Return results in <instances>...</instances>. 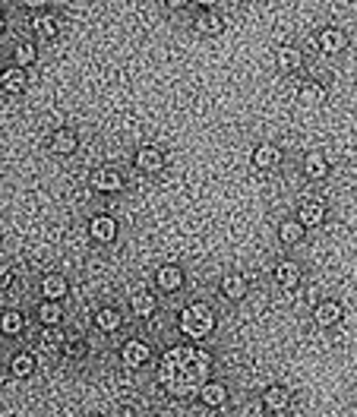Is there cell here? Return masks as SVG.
Instances as JSON below:
<instances>
[{"label": "cell", "instance_id": "21", "mask_svg": "<svg viewBox=\"0 0 357 417\" xmlns=\"http://www.w3.org/2000/svg\"><path fill=\"white\" fill-rule=\"evenodd\" d=\"M63 345H67V332H61V326H48L41 332V348L48 354H63Z\"/></svg>", "mask_w": 357, "mask_h": 417}, {"label": "cell", "instance_id": "9", "mask_svg": "<svg viewBox=\"0 0 357 417\" xmlns=\"http://www.w3.org/2000/svg\"><path fill=\"white\" fill-rule=\"evenodd\" d=\"M291 405V392L285 386H269L266 392H262V408H266L269 414H285Z\"/></svg>", "mask_w": 357, "mask_h": 417}, {"label": "cell", "instance_id": "3", "mask_svg": "<svg viewBox=\"0 0 357 417\" xmlns=\"http://www.w3.org/2000/svg\"><path fill=\"white\" fill-rule=\"evenodd\" d=\"M92 190L95 193H105V196H114L123 190V174L118 171V168H98L95 174H92Z\"/></svg>", "mask_w": 357, "mask_h": 417}, {"label": "cell", "instance_id": "2", "mask_svg": "<svg viewBox=\"0 0 357 417\" xmlns=\"http://www.w3.org/2000/svg\"><path fill=\"white\" fill-rule=\"evenodd\" d=\"M177 326H180V332H184L190 341H202V339H209V335H212V329H215V310L209 304L196 301V304H190V307H184V310H180Z\"/></svg>", "mask_w": 357, "mask_h": 417}, {"label": "cell", "instance_id": "34", "mask_svg": "<svg viewBox=\"0 0 357 417\" xmlns=\"http://www.w3.org/2000/svg\"><path fill=\"white\" fill-rule=\"evenodd\" d=\"M0 284H4V291L10 288V284H13V272H6V269H4V278H0Z\"/></svg>", "mask_w": 357, "mask_h": 417}, {"label": "cell", "instance_id": "10", "mask_svg": "<svg viewBox=\"0 0 357 417\" xmlns=\"http://www.w3.org/2000/svg\"><path fill=\"white\" fill-rule=\"evenodd\" d=\"M136 168H140L143 174H158L165 168V152L162 149H155V145H145V149L136 152Z\"/></svg>", "mask_w": 357, "mask_h": 417}, {"label": "cell", "instance_id": "6", "mask_svg": "<svg viewBox=\"0 0 357 417\" xmlns=\"http://www.w3.org/2000/svg\"><path fill=\"white\" fill-rule=\"evenodd\" d=\"M120 361L127 364V367H145V364L152 361V348L145 345V341L140 339H130V341H123V348H120Z\"/></svg>", "mask_w": 357, "mask_h": 417}, {"label": "cell", "instance_id": "14", "mask_svg": "<svg viewBox=\"0 0 357 417\" xmlns=\"http://www.w3.org/2000/svg\"><path fill=\"white\" fill-rule=\"evenodd\" d=\"M297 222H301L304 228H319V225L326 222V206L323 202H316V200L304 202V206L297 209Z\"/></svg>", "mask_w": 357, "mask_h": 417}, {"label": "cell", "instance_id": "27", "mask_svg": "<svg viewBox=\"0 0 357 417\" xmlns=\"http://www.w3.org/2000/svg\"><path fill=\"white\" fill-rule=\"evenodd\" d=\"M35 32H38L41 38H54V35L61 32V23H57L54 13H38V16H35Z\"/></svg>", "mask_w": 357, "mask_h": 417}, {"label": "cell", "instance_id": "4", "mask_svg": "<svg viewBox=\"0 0 357 417\" xmlns=\"http://www.w3.org/2000/svg\"><path fill=\"white\" fill-rule=\"evenodd\" d=\"M316 48L323 51L326 57H335V54H341V51L348 48V35L341 32V29H335V26H326V29H319L316 32Z\"/></svg>", "mask_w": 357, "mask_h": 417}, {"label": "cell", "instance_id": "1", "mask_svg": "<svg viewBox=\"0 0 357 417\" xmlns=\"http://www.w3.org/2000/svg\"><path fill=\"white\" fill-rule=\"evenodd\" d=\"M212 373V354L193 345H174L158 357V386L171 398H200Z\"/></svg>", "mask_w": 357, "mask_h": 417}, {"label": "cell", "instance_id": "8", "mask_svg": "<svg viewBox=\"0 0 357 417\" xmlns=\"http://www.w3.org/2000/svg\"><path fill=\"white\" fill-rule=\"evenodd\" d=\"M250 162L257 171H275V168L281 165V152H279V145H272V143H262L253 149V155H250Z\"/></svg>", "mask_w": 357, "mask_h": 417}, {"label": "cell", "instance_id": "20", "mask_svg": "<svg viewBox=\"0 0 357 417\" xmlns=\"http://www.w3.org/2000/svg\"><path fill=\"white\" fill-rule=\"evenodd\" d=\"M275 284H281V288H297L301 284V269H297V262H279L275 266Z\"/></svg>", "mask_w": 357, "mask_h": 417}, {"label": "cell", "instance_id": "17", "mask_svg": "<svg viewBox=\"0 0 357 417\" xmlns=\"http://www.w3.org/2000/svg\"><path fill=\"white\" fill-rule=\"evenodd\" d=\"M51 149H54L57 155H73V152L79 149V139L73 130H54V133H51Z\"/></svg>", "mask_w": 357, "mask_h": 417}, {"label": "cell", "instance_id": "12", "mask_svg": "<svg viewBox=\"0 0 357 417\" xmlns=\"http://www.w3.org/2000/svg\"><path fill=\"white\" fill-rule=\"evenodd\" d=\"M218 291H222L224 301H244L250 288H247V278H244V275L228 272V275L222 278V282H218Z\"/></svg>", "mask_w": 357, "mask_h": 417}, {"label": "cell", "instance_id": "32", "mask_svg": "<svg viewBox=\"0 0 357 417\" xmlns=\"http://www.w3.org/2000/svg\"><path fill=\"white\" fill-rule=\"evenodd\" d=\"M23 326H26L23 313L19 310H4V335L6 339H16V335L23 332Z\"/></svg>", "mask_w": 357, "mask_h": 417}, {"label": "cell", "instance_id": "23", "mask_svg": "<svg viewBox=\"0 0 357 417\" xmlns=\"http://www.w3.org/2000/svg\"><path fill=\"white\" fill-rule=\"evenodd\" d=\"M304 234H307V228H304L301 222H281L279 225V240H281V247H297L304 240Z\"/></svg>", "mask_w": 357, "mask_h": 417}, {"label": "cell", "instance_id": "29", "mask_svg": "<svg viewBox=\"0 0 357 417\" xmlns=\"http://www.w3.org/2000/svg\"><path fill=\"white\" fill-rule=\"evenodd\" d=\"M63 354L73 357V361H79V357L89 354V345H86V339L79 332H67V345H63Z\"/></svg>", "mask_w": 357, "mask_h": 417}, {"label": "cell", "instance_id": "26", "mask_svg": "<svg viewBox=\"0 0 357 417\" xmlns=\"http://www.w3.org/2000/svg\"><path fill=\"white\" fill-rule=\"evenodd\" d=\"M275 63H279L281 73H297L304 67V54L297 48H281L279 51V61H275Z\"/></svg>", "mask_w": 357, "mask_h": 417}, {"label": "cell", "instance_id": "16", "mask_svg": "<svg viewBox=\"0 0 357 417\" xmlns=\"http://www.w3.org/2000/svg\"><path fill=\"white\" fill-rule=\"evenodd\" d=\"M26 83H29V76H26V70H23V67H10V70L0 73V86H4V92H6V95H19V92H26Z\"/></svg>", "mask_w": 357, "mask_h": 417}, {"label": "cell", "instance_id": "28", "mask_svg": "<svg viewBox=\"0 0 357 417\" xmlns=\"http://www.w3.org/2000/svg\"><path fill=\"white\" fill-rule=\"evenodd\" d=\"M38 319L45 326H61L63 319V310H61V301H45L38 307Z\"/></svg>", "mask_w": 357, "mask_h": 417}, {"label": "cell", "instance_id": "11", "mask_svg": "<svg viewBox=\"0 0 357 417\" xmlns=\"http://www.w3.org/2000/svg\"><path fill=\"white\" fill-rule=\"evenodd\" d=\"M38 288H41V297H45V301H63V297L70 294L67 278L57 275V272H48L45 278H41Z\"/></svg>", "mask_w": 357, "mask_h": 417}, {"label": "cell", "instance_id": "5", "mask_svg": "<svg viewBox=\"0 0 357 417\" xmlns=\"http://www.w3.org/2000/svg\"><path fill=\"white\" fill-rule=\"evenodd\" d=\"M155 284H158V291H162V294H177V291L184 288V269L174 266V262H167V266H158Z\"/></svg>", "mask_w": 357, "mask_h": 417}, {"label": "cell", "instance_id": "33", "mask_svg": "<svg viewBox=\"0 0 357 417\" xmlns=\"http://www.w3.org/2000/svg\"><path fill=\"white\" fill-rule=\"evenodd\" d=\"M307 301L319 304V288H316V284H310V288H307Z\"/></svg>", "mask_w": 357, "mask_h": 417}, {"label": "cell", "instance_id": "31", "mask_svg": "<svg viewBox=\"0 0 357 417\" xmlns=\"http://www.w3.org/2000/svg\"><path fill=\"white\" fill-rule=\"evenodd\" d=\"M10 370H13V376H32L35 373V357L29 354V351H19V354L10 361Z\"/></svg>", "mask_w": 357, "mask_h": 417}, {"label": "cell", "instance_id": "30", "mask_svg": "<svg viewBox=\"0 0 357 417\" xmlns=\"http://www.w3.org/2000/svg\"><path fill=\"white\" fill-rule=\"evenodd\" d=\"M35 57H38V51H35L32 41H19L16 48H13V61H16V67H32L35 63Z\"/></svg>", "mask_w": 357, "mask_h": 417}, {"label": "cell", "instance_id": "35", "mask_svg": "<svg viewBox=\"0 0 357 417\" xmlns=\"http://www.w3.org/2000/svg\"><path fill=\"white\" fill-rule=\"evenodd\" d=\"M165 6H171V10H180V6H187V4H184V0H167Z\"/></svg>", "mask_w": 357, "mask_h": 417}, {"label": "cell", "instance_id": "7", "mask_svg": "<svg viewBox=\"0 0 357 417\" xmlns=\"http://www.w3.org/2000/svg\"><path fill=\"white\" fill-rule=\"evenodd\" d=\"M341 316H345V307H341L338 301H319L316 307H313V323H316L319 329L338 326Z\"/></svg>", "mask_w": 357, "mask_h": 417}, {"label": "cell", "instance_id": "13", "mask_svg": "<svg viewBox=\"0 0 357 417\" xmlns=\"http://www.w3.org/2000/svg\"><path fill=\"white\" fill-rule=\"evenodd\" d=\"M89 234L98 240V244H111V240L118 237V222H114L111 215H95L89 222Z\"/></svg>", "mask_w": 357, "mask_h": 417}, {"label": "cell", "instance_id": "25", "mask_svg": "<svg viewBox=\"0 0 357 417\" xmlns=\"http://www.w3.org/2000/svg\"><path fill=\"white\" fill-rule=\"evenodd\" d=\"M95 326L101 329V332H118V329L123 326V316H120V310H114V307H105V310H98L95 313Z\"/></svg>", "mask_w": 357, "mask_h": 417}, {"label": "cell", "instance_id": "19", "mask_svg": "<svg viewBox=\"0 0 357 417\" xmlns=\"http://www.w3.org/2000/svg\"><path fill=\"white\" fill-rule=\"evenodd\" d=\"M133 313L140 319H152L158 313V297L152 294V291H140V294H133Z\"/></svg>", "mask_w": 357, "mask_h": 417}, {"label": "cell", "instance_id": "24", "mask_svg": "<svg viewBox=\"0 0 357 417\" xmlns=\"http://www.w3.org/2000/svg\"><path fill=\"white\" fill-rule=\"evenodd\" d=\"M196 32H202V35H222L224 32V19L218 16V13H200V16H196Z\"/></svg>", "mask_w": 357, "mask_h": 417}, {"label": "cell", "instance_id": "22", "mask_svg": "<svg viewBox=\"0 0 357 417\" xmlns=\"http://www.w3.org/2000/svg\"><path fill=\"white\" fill-rule=\"evenodd\" d=\"M304 174H307L310 180H326L329 177V162H326L319 152H310V155L304 158Z\"/></svg>", "mask_w": 357, "mask_h": 417}, {"label": "cell", "instance_id": "18", "mask_svg": "<svg viewBox=\"0 0 357 417\" xmlns=\"http://www.w3.org/2000/svg\"><path fill=\"white\" fill-rule=\"evenodd\" d=\"M297 98H301V105H307V108H319V105L326 101L323 83H313V79L301 83V89H297Z\"/></svg>", "mask_w": 357, "mask_h": 417}, {"label": "cell", "instance_id": "15", "mask_svg": "<svg viewBox=\"0 0 357 417\" xmlns=\"http://www.w3.org/2000/svg\"><path fill=\"white\" fill-rule=\"evenodd\" d=\"M200 401L206 408H224V405H228V386H224V383H212V379H209V383L202 386V392H200Z\"/></svg>", "mask_w": 357, "mask_h": 417}]
</instances>
